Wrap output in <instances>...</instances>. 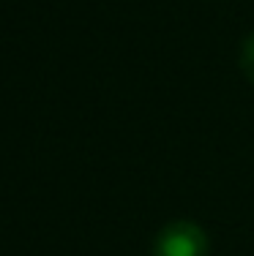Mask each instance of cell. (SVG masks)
I'll return each mask as SVG.
<instances>
[{
  "instance_id": "7a4b0ae2",
  "label": "cell",
  "mask_w": 254,
  "mask_h": 256,
  "mask_svg": "<svg viewBox=\"0 0 254 256\" xmlns=\"http://www.w3.org/2000/svg\"><path fill=\"white\" fill-rule=\"evenodd\" d=\"M240 68H243L246 79L254 84V33L243 41V46H240Z\"/></svg>"
},
{
  "instance_id": "6da1fadb",
  "label": "cell",
  "mask_w": 254,
  "mask_h": 256,
  "mask_svg": "<svg viewBox=\"0 0 254 256\" xmlns=\"http://www.w3.org/2000/svg\"><path fill=\"white\" fill-rule=\"evenodd\" d=\"M208 234L194 221H172L156 234L153 256H208Z\"/></svg>"
}]
</instances>
